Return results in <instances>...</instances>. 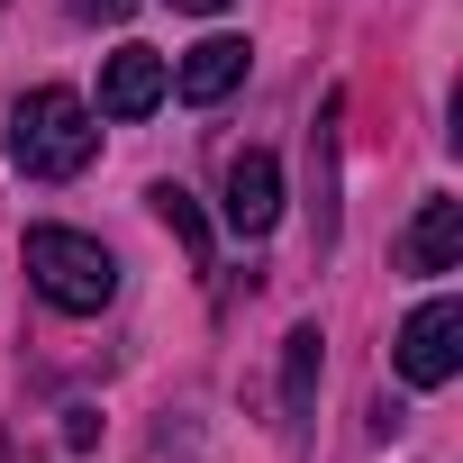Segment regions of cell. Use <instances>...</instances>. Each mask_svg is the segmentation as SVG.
I'll return each instance as SVG.
<instances>
[{
	"instance_id": "10",
	"label": "cell",
	"mask_w": 463,
	"mask_h": 463,
	"mask_svg": "<svg viewBox=\"0 0 463 463\" xmlns=\"http://www.w3.org/2000/svg\"><path fill=\"white\" fill-rule=\"evenodd\" d=\"M64 10H73V19H91V28H109V19H128V10H137V0H64Z\"/></svg>"
},
{
	"instance_id": "2",
	"label": "cell",
	"mask_w": 463,
	"mask_h": 463,
	"mask_svg": "<svg viewBox=\"0 0 463 463\" xmlns=\"http://www.w3.org/2000/svg\"><path fill=\"white\" fill-rule=\"evenodd\" d=\"M28 282H37L55 309L91 318V309H109L118 264H109V246H100V237H82V227H28Z\"/></svg>"
},
{
	"instance_id": "6",
	"label": "cell",
	"mask_w": 463,
	"mask_h": 463,
	"mask_svg": "<svg viewBox=\"0 0 463 463\" xmlns=\"http://www.w3.org/2000/svg\"><path fill=\"white\" fill-rule=\"evenodd\" d=\"M173 82H182V100H191V109L227 100V91L246 82V37H200V46L182 55V73H173Z\"/></svg>"
},
{
	"instance_id": "4",
	"label": "cell",
	"mask_w": 463,
	"mask_h": 463,
	"mask_svg": "<svg viewBox=\"0 0 463 463\" xmlns=\"http://www.w3.org/2000/svg\"><path fill=\"white\" fill-rule=\"evenodd\" d=\"M218 218L237 227V237H273V218H282V164H273L264 146L227 155V200H218Z\"/></svg>"
},
{
	"instance_id": "7",
	"label": "cell",
	"mask_w": 463,
	"mask_h": 463,
	"mask_svg": "<svg viewBox=\"0 0 463 463\" xmlns=\"http://www.w3.org/2000/svg\"><path fill=\"white\" fill-rule=\"evenodd\" d=\"M400 264H409V273H454V264H463V200H427V209H418Z\"/></svg>"
},
{
	"instance_id": "3",
	"label": "cell",
	"mask_w": 463,
	"mask_h": 463,
	"mask_svg": "<svg viewBox=\"0 0 463 463\" xmlns=\"http://www.w3.org/2000/svg\"><path fill=\"white\" fill-rule=\"evenodd\" d=\"M391 364H400L409 391H445V382L463 373V300H418V309L400 318Z\"/></svg>"
},
{
	"instance_id": "9",
	"label": "cell",
	"mask_w": 463,
	"mask_h": 463,
	"mask_svg": "<svg viewBox=\"0 0 463 463\" xmlns=\"http://www.w3.org/2000/svg\"><path fill=\"white\" fill-rule=\"evenodd\" d=\"M155 218L191 246V264H209V227H200V209H191V191H182V182H155Z\"/></svg>"
},
{
	"instance_id": "5",
	"label": "cell",
	"mask_w": 463,
	"mask_h": 463,
	"mask_svg": "<svg viewBox=\"0 0 463 463\" xmlns=\"http://www.w3.org/2000/svg\"><path fill=\"white\" fill-rule=\"evenodd\" d=\"M164 91H173V64H164L155 46H118V55L100 64V109H109V118H146Z\"/></svg>"
},
{
	"instance_id": "11",
	"label": "cell",
	"mask_w": 463,
	"mask_h": 463,
	"mask_svg": "<svg viewBox=\"0 0 463 463\" xmlns=\"http://www.w3.org/2000/svg\"><path fill=\"white\" fill-rule=\"evenodd\" d=\"M173 10H200V19H209V10H227V0H173Z\"/></svg>"
},
{
	"instance_id": "8",
	"label": "cell",
	"mask_w": 463,
	"mask_h": 463,
	"mask_svg": "<svg viewBox=\"0 0 463 463\" xmlns=\"http://www.w3.org/2000/svg\"><path fill=\"white\" fill-rule=\"evenodd\" d=\"M318 327H291V354H282V409H291V436L309 427V391H318Z\"/></svg>"
},
{
	"instance_id": "1",
	"label": "cell",
	"mask_w": 463,
	"mask_h": 463,
	"mask_svg": "<svg viewBox=\"0 0 463 463\" xmlns=\"http://www.w3.org/2000/svg\"><path fill=\"white\" fill-rule=\"evenodd\" d=\"M91 155H100V128H91V100L82 91H64V82L19 91V109H10V164L28 182H73Z\"/></svg>"
}]
</instances>
